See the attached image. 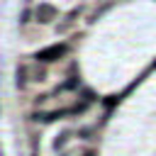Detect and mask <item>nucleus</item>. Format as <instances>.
<instances>
[{
    "label": "nucleus",
    "mask_w": 156,
    "mask_h": 156,
    "mask_svg": "<svg viewBox=\"0 0 156 156\" xmlns=\"http://www.w3.org/2000/svg\"><path fill=\"white\" fill-rule=\"evenodd\" d=\"M54 15H56V12H54V7H49V5H41V7L37 10V17H39V22H49Z\"/></svg>",
    "instance_id": "f03ea898"
},
{
    "label": "nucleus",
    "mask_w": 156,
    "mask_h": 156,
    "mask_svg": "<svg viewBox=\"0 0 156 156\" xmlns=\"http://www.w3.org/2000/svg\"><path fill=\"white\" fill-rule=\"evenodd\" d=\"M66 51H68V46H66V44H54V46H49V49L39 51V54H37V61H41V63H49V61H58V58H61Z\"/></svg>",
    "instance_id": "f257e3e1"
},
{
    "label": "nucleus",
    "mask_w": 156,
    "mask_h": 156,
    "mask_svg": "<svg viewBox=\"0 0 156 156\" xmlns=\"http://www.w3.org/2000/svg\"><path fill=\"white\" fill-rule=\"evenodd\" d=\"M83 156H95V154H93V151L88 149V151H83Z\"/></svg>",
    "instance_id": "7ed1b4c3"
}]
</instances>
